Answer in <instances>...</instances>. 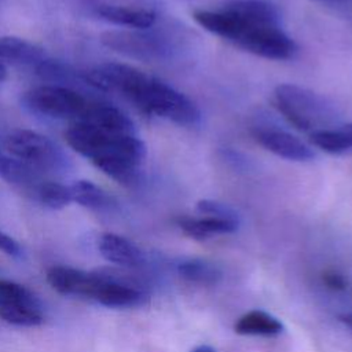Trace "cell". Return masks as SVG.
Instances as JSON below:
<instances>
[{"label": "cell", "instance_id": "cell-1", "mask_svg": "<svg viewBox=\"0 0 352 352\" xmlns=\"http://www.w3.org/2000/svg\"><path fill=\"white\" fill-rule=\"evenodd\" d=\"M84 80L96 89L118 92L140 111L180 126H195L201 121V111L188 96L135 66L102 63L85 72Z\"/></svg>", "mask_w": 352, "mask_h": 352}, {"label": "cell", "instance_id": "cell-2", "mask_svg": "<svg viewBox=\"0 0 352 352\" xmlns=\"http://www.w3.org/2000/svg\"><path fill=\"white\" fill-rule=\"evenodd\" d=\"M65 139L110 179L128 187L138 183L146 146L135 133H107L78 120L66 129Z\"/></svg>", "mask_w": 352, "mask_h": 352}, {"label": "cell", "instance_id": "cell-3", "mask_svg": "<svg viewBox=\"0 0 352 352\" xmlns=\"http://www.w3.org/2000/svg\"><path fill=\"white\" fill-rule=\"evenodd\" d=\"M228 14L227 41L253 55L286 60L296 55V41L282 29L280 18L270 1L232 0L223 6Z\"/></svg>", "mask_w": 352, "mask_h": 352}, {"label": "cell", "instance_id": "cell-4", "mask_svg": "<svg viewBox=\"0 0 352 352\" xmlns=\"http://www.w3.org/2000/svg\"><path fill=\"white\" fill-rule=\"evenodd\" d=\"M274 106L290 125L309 133L330 128L337 120V109L327 98L297 84L275 87Z\"/></svg>", "mask_w": 352, "mask_h": 352}, {"label": "cell", "instance_id": "cell-5", "mask_svg": "<svg viewBox=\"0 0 352 352\" xmlns=\"http://www.w3.org/2000/svg\"><path fill=\"white\" fill-rule=\"evenodd\" d=\"M25 102L30 109L44 116L73 120H78L91 103L80 92L56 84L32 88L25 94Z\"/></svg>", "mask_w": 352, "mask_h": 352}, {"label": "cell", "instance_id": "cell-6", "mask_svg": "<svg viewBox=\"0 0 352 352\" xmlns=\"http://www.w3.org/2000/svg\"><path fill=\"white\" fill-rule=\"evenodd\" d=\"M4 147L16 160L36 168L50 169L58 162V150L52 140L36 131L15 129L4 138Z\"/></svg>", "mask_w": 352, "mask_h": 352}, {"label": "cell", "instance_id": "cell-7", "mask_svg": "<svg viewBox=\"0 0 352 352\" xmlns=\"http://www.w3.org/2000/svg\"><path fill=\"white\" fill-rule=\"evenodd\" d=\"M100 41L113 51L142 60L161 59L169 51L165 38L143 30H109L102 33Z\"/></svg>", "mask_w": 352, "mask_h": 352}, {"label": "cell", "instance_id": "cell-8", "mask_svg": "<svg viewBox=\"0 0 352 352\" xmlns=\"http://www.w3.org/2000/svg\"><path fill=\"white\" fill-rule=\"evenodd\" d=\"M250 133L261 147L278 157L305 162L315 155L309 146L285 129L271 125H256L252 128Z\"/></svg>", "mask_w": 352, "mask_h": 352}, {"label": "cell", "instance_id": "cell-9", "mask_svg": "<svg viewBox=\"0 0 352 352\" xmlns=\"http://www.w3.org/2000/svg\"><path fill=\"white\" fill-rule=\"evenodd\" d=\"M92 298L99 304L110 308L140 307L148 301V296L135 285L126 283L107 274H100Z\"/></svg>", "mask_w": 352, "mask_h": 352}, {"label": "cell", "instance_id": "cell-10", "mask_svg": "<svg viewBox=\"0 0 352 352\" xmlns=\"http://www.w3.org/2000/svg\"><path fill=\"white\" fill-rule=\"evenodd\" d=\"M50 286L60 294L84 296L92 298L94 290L100 280L99 272H87L82 270L52 265L45 274Z\"/></svg>", "mask_w": 352, "mask_h": 352}, {"label": "cell", "instance_id": "cell-11", "mask_svg": "<svg viewBox=\"0 0 352 352\" xmlns=\"http://www.w3.org/2000/svg\"><path fill=\"white\" fill-rule=\"evenodd\" d=\"M78 120L107 133H135L132 120L124 111L109 103H89Z\"/></svg>", "mask_w": 352, "mask_h": 352}, {"label": "cell", "instance_id": "cell-12", "mask_svg": "<svg viewBox=\"0 0 352 352\" xmlns=\"http://www.w3.org/2000/svg\"><path fill=\"white\" fill-rule=\"evenodd\" d=\"M98 249L104 260L121 267H139L144 263V253L140 248L129 239L113 232L100 235Z\"/></svg>", "mask_w": 352, "mask_h": 352}, {"label": "cell", "instance_id": "cell-13", "mask_svg": "<svg viewBox=\"0 0 352 352\" xmlns=\"http://www.w3.org/2000/svg\"><path fill=\"white\" fill-rule=\"evenodd\" d=\"M96 14L110 23L126 26L135 30H146L157 21V14L153 10L142 7L100 4L96 8Z\"/></svg>", "mask_w": 352, "mask_h": 352}, {"label": "cell", "instance_id": "cell-14", "mask_svg": "<svg viewBox=\"0 0 352 352\" xmlns=\"http://www.w3.org/2000/svg\"><path fill=\"white\" fill-rule=\"evenodd\" d=\"M177 227L190 238L204 241L213 235L219 234H230L238 228L239 220L223 219L216 216H202V217H191V216H179L176 217Z\"/></svg>", "mask_w": 352, "mask_h": 352}, {"label": "cell", "instance_id": "cell-15", "mask_svg": "<svg viewBox=\"0 0 352 352\" xmlns=\"http://www.w3.org/2000/svg\"><path fill=\"white\" fill-rule=\"evenodd\" d=\"M44 59V50L16 36L0 37V60L22 65H37Z\"/></svg>", "mask_w": 352, "mask_h": 352}, {"label": "cell", "instance_id": "cell-16", "mask_svg": "<svg viewBox=\"0 0 352 352\" xmlns=\"http://www.w3.org/2000/svg\"><path fill=\"white\" fill-rule=\"evenodd\" d=\"M311 143L329 154H344L352 150V122L333 125L309 133Z\"/></svg>", "mask_w": 352, "mask_h": 352}, {"label": "cell", "instance_id": "cell-17", "mask_svg": "<svg viewBox=\"0 0 352 352\" xmlns=\"http://www.w3.org/2000/svg\"><path fill=\"white\" fill-rule=\"evenodd\" d=\"M234 330L242 336H276L282 333L283 324L264 311H250L242 315L234 324Z\"/></svg>", "mask_w": 352, "mask_h": 352}, {"label": "cell", "instance_id": "cell-18", "mask_svg": "<svg viewBox=\"0 0 352 352\" xmlns=\"http://www.w3.org/2000/svg\"><path fill=\"white\" fill-rule=\"evenodd\" d=\"M177 272L183 279L201 286L216 285L223 276L221 270L216 264L201 258H190L179 263Z\"/></svg>", "mask_w": 352, "mask_h": 352}, {"label": "cell", "instance_id": "cell-19", "mask_svg": "<svg viewBox=\"0 0 352 352\" xmlns=\"http://www.w3.org/2000/svg\"><path fill=\"white\" fill-rule=\"evenodd\" d=\"M37 170L14 157H6L3 154L0 157V176L10 184L37 188L41 183H37Z\"/></svg>", "mask_w": 352, "mask_h": 352}, {"label": "cell", "instance_id": "cell-20", "mask_svg": "<svg viewBox=\"0 0 352 352\" xmlns=\"http://www.w3.org/2000/svg\"><path fill=\"white\" fill-rule=\"evenodd\" d=\"M70 190L73 202L87 209L100 210L111 205V197L89 180H77L70 186Z\"/></svg>", "mask_w": 352, "mask_h": 352}, {"label": "cell", "instance_id": "cell-21", "mask_svg": "<svg viewBox=\"0 0 352 352\" xmlns=\"http://www.w3.org/2000/svg\"><path fill=\"white\" fill-rule=\"evenodd\" d=\"M0 319L15 326H38L44 322L41 305L0 302Z\"/></svg>", "mask_w": 352, "mask_h": 352}, {"label": "cell", "instance_id": "cell-22", "mask_svg": "<svg viewBox=\"0 0 352 352\" xmlns=\"http://www.w3.org/2000/svg\"><path fill=\"white\" fill-rule=\"evenodd\" d=\"M36 194L38 201L50 209H63L73 202L70 186L58 182H41L36 188Z\"/></svg>", "mask_w": 352, "mask_h": 352}, {"label": "cell", "instance_id": "cell-23", "mask_svg": "<svg viewBox=\"0 0 352 352\" xmlns=\"http://www.w3.org/2000/svg\"><path fill=\"white\" fill-rule=\"evenodd\" d=\"M0 302H18L28 305H41L38 298L23 285L0 279Z\"/></svg>", "mask_w": 352, "mask_h": 352}, {"label": "cell", "instance_id": "cell-24", "mask_svg": "<svg viewBox=\"0 0 352 352\" xmlns=\"http://www.w3.org/2000/svg\"><path fill=\"white\" fill-rule=\"evenodd\" d=\"M197 209L202 214L216 216V217H223V219L239 220L238 219V213L231 206H228L227 204L214 201V199H201V201H198Z\"/></svg>", "mask_w": 352, "mask_h": 352}, {"label": "cell", "instance_id": "cell-25", "mask_svg": "<svg viewBox=\"0 0 352 352\" xmlns=\"http://www.w3.org/2000/svg\"><path fill=\"white\" fill-rule=\"evenodd\" d=\"M322 279H323V283L333 290L346 289V279L344 278V275H341L337 271H333V270L324 271L322 275Z\"/></svg>", "mask_w": 352, "mask_h": 352}, {"label": "cell", "instance_id": "cell-26", "mask_svg": "<svg viewBox=\"0 0 352 352\" xmlns=\"http://www.w3.org/2000/svg\"><path fill=\"white\" fill-rule=\"evenodd\" d=\"M0 250L8 256L12 257H18L21 256V246L19 243L11 238L10 235H7L6 232L0 231Z\"/></svg>", "mask_w": 352, "mask_h": 352}, {"label": "cell", "instance_id": "cell-27", "mask_svg": "<svg viewBox=\"0 0 352 352\" xmlns=\"http://www.w3.org/2000/svg\"><path fill=\"white\" fill-rule=\"evenodd\" d=\"M338 319L352 330V314H341L338 315Z\"/></svg>", "mask_w": 352, "mask_h": 352}, {"label": "cell", "instance_id": "cell-28", "mask_svg": "<svg viewBox=\"0 0 352 352\" xmlns=\"http://www.w3.org/2000/svg\"><path fill=\"white\" fill-rule=\"evenodd\" d=\"M191 352H216V349H213L209 345H199V346L194 348Z\"/></svg>", "mask_w": 352, "mask_h": 352}, {"label": "cell", "instance_id": "cell-29", "mask_svg": "<svg viewBox=\"0 0 352 352\" xmlns=\"http://www.w3.org/2000/svg\"><path fill=\"white\" fill-rule=\"evenodd\" d=\"M7 78V69L6 65L0 60V81H4Z\"/></svg>", "mask_w": 352, "mask_h": 352}, {"label": "cell", "instance_id": "cell-30", "mask_svg": "<svg viewBox=\"0 0 352 352\" xmlns=\"http://www.w3.org/2000/svg\"><path fill=\"white\" fill-rule=\"evenodd\" d=\"M318 1H324V3H340V1H345V0H318Z\"/></svg>", "mask_w": 352, "mask_h": 352}, {"label": "cell", "instance_id": "cell-31", "mask_svg": "<svg viewBox=\"0 0 352 352\" xmlns=\"http://www.w3.org/2000/svg\"><path fill=\"white\" fill-rule=\"evenodd\" d=\"M0 157H1V153H0Z\"/></svg>", "mask_w": 352, "mask_h": 352}]
</instances>
